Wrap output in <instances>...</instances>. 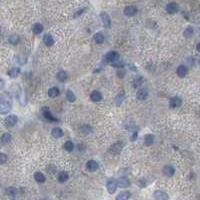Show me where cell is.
I'll use <instances>...</instances> for the list:
<instances>
[{
  "mask_svg": "<svg viewBox=\"0 0 200 200\" xmlns=\"http://www.w3.org/2000/svg\"><path fill=\"white\" fill-rule=\"evenodd\" d=\"M117 185L119 186V187H121V188H125V187H129V186H130V181L128 180L127 177H121V178L118 179Z\"/></svg>",
  "mask_w": 200,
  "mask_h": 200,
  "instance_id": "obj_15",
  "label": "cell"
},
{
  "mask_svg": "<svg viewBox=\"0 0 200 200\" xmlns=\"http://www.w3.org/2000/svg\"><path fill=\"white\" fill-rule=\"evenodd\" d=\"M98 167H99V165H98V163L95 160H89L86 163V168L90 172L96 171L98 169Z\"/></svg>",
  "mask_w": 200,
  "mask_h": 200,
  "instance_id": "obj_11",
  "label": "cell"
},
{
  "mask_svg": "<svg viewBox=\"0 0 200 200\" xmlns=\"http://www.w3.org/2000/svg\"><path fill=\"white\" fill-rule=\"evenodd\" d=\"M136 96H137V99L144 100L148 96V90L146 88H140L136 93Z\"/></svg>",
  "mask_w": 200,
  "mask_h": 200,
  "instance_id": "obj_14",
  "label": "cell"
},
{
  "mask_svg": "<svg viewBox=\"0 0 200 200\" xmlns=\"http://www.w3.org/2000/svg\"><path fill=\"white\" fill-rule=\"evenodd\" d=\"M56 78L60 81V82H64V81L67 79V73L65 71H63V70H61V71H59L57 73Z\"/></svg>",
  "mask_w": 200,
  "mask_h": 200,
  "instance_id": "obj_27",
  "label": "cell"
},
{
  "mask_svg": "<svg viewBox=\"0 0 200 200\" xmlns=\"http://www.w3.org/2000/svg\"><path fill=\"white\" fill-rule=\"evenodd\" d=\"M84 10H85L84 8H82L81 10H79V11H78V12H76V13L74 14V17H77V16H79V15H81V14L83 13V12H84Z\"/></svg>",
  "mask_w": 200,
  "mask_h": 200,
  "instance_id": "obj_43",
  "label": "cell"
},
{
  "mask_svg": "<svg viewBox=\"0 0 200 200\" xmlns=\"http://www.w3.org/2000/svg\"><path fill=\"white\" fill-rule=\"evenodd\" d=\"M43 41H44L45 45H47V46H52L53 43H54V40H53V37L51 36L50 34H45L44 37H43Z\"/></svg>",
  "mask_w": 200,
  "mask_h": 200,
  "instance_id": "obj_18",
  "label": "cell"
},
{
  "mask_svg": "<svg viewBox=\"0 0 200 200\" xmlns=\"http://www.w3.org/2000/svg\"><path fill=\"white\" fill-rule=\"evenodd\" d=\"M51 134H52V136L54 138H60V137H62V136H63V131H62L61 128L56 127V128H54L51 131Z\"/></svg>",
  "mask_w": 200,
  "mask_h": 200,
  "instance_id": "obj_19",
  "label": "cell"
},
{
  "mask_svg": "<svg viewBox=\"0 0 200 200\" xmlns=\"http://www.w3.org/2000/svg\"><path fill=\"white\" fill-rule=\"evenodd\" d=\"M169 104H170V107H172V108L179 107V106L182 104V100L180 97H178V96H174V97H172L170 101H169Z\"/></svg>",
  "mask_w": 200,
  "mask_h": 200,
  "instance_id": "obj_10",
  "label": "cell"
},
{
  "mask_svg": "<svg viewBox=\"0 0 200 200\" xmlns=\"http://www.w3.org/2000/svg\"><path fill=\"white\" fill-rule=\"evenodd\" d=\"M64 149L68 152H71L73 151V149H74V144H73L71 141H66L64 144Z\"/></svg>",
  "mask_w": 200,
  "mask_h": 200,
  "instance_id": "obj_34",
  "label": "cell"
},
{
  "mask_svg": "<svg viewBox=\"0 0 200 200\" xmlns=\"http://www.w3.org/2000/svg\"><path fill=\"white\" fill-rule=\"evenodd\" d=\"M193 33H194V30H193V28H192L191 26H188V27H187V28H186L185 30H184V33H183V35L186 37V38H189V37H191L192 35H193Z\"/></svg>",
  "mask_w": 200,
  "mask_h": 200,
  "instance_id": "obj_33",
  "label": "cell"
},
{
  "mask_svg": "<svg viewBox=\"0 0 200 200\" xmlns=\"http://www.w3.org/2000/svg\"><path fill=\"white\" fill-rule=\"evenodd\" d=\"M154 142V135L152 134H147L145 136V139H144V143L145 145H152Z\"/></svg>",
  "mask_w": 200,
  "mask_h": 200,
  "instance_id": "obj_28",
  "label": "cell"
},
{
  "mask_svg": "<svg viewBox=\"0 0 200 200\" xmlns=\"http://www.w3.org/2000/svg\"><path fill=\"white\" fill-rule=\"evenodd\" d=\"M123 100H124V92L122 91V92H120L119 94L116 95V97H115V104L116 105H120L121 103L123 102Z\"/></svg>",
  "mask_w": 200,
  "mask_h": 200,
  "instance_id": "obj_29",
  "label": "cell"
},
{
  "mask_svg": "<svg viewBox=\"0 0 200 200\" xmlns=\"http://www.w3.org/2000/svg\"><path fill=\"white\" fill-rule=\"evenodd\" d=\"M43 116H44L45 119L51 121V122H53V121H58V120L56 119V118L53 117V116L51 115V113H50L48 110H46V111H44V112H43Z\"/></svg>",
  "mask_w": 200,
  "mask_h": 200,
  "instance_id": "obj_31",
  "label": "cell"
},
{
  "mask_svg": "<svg viewBox=\"0 0 200 200\" xmlns=\"http://www.w3.org/2000/svg\"><path fill=\"white\" fill-rule=\"evenodd\" d=\"M17 121H18V118H17L16 115H9L7 116L6 118H5V125L8 126V127H12V126H14L15 124L17 123Z\"/></svg>",
  "mask_w": 200,
  "mask_h": 200,
  "instance_id": "obj_5",
  "label": "cell"
},
{
  "mask_svg": "<svg viewBox=\"0 0 200 200\" xmlns=\"http://www.w3.org/2000/svg\"><path fill=\"white\" fill-rule=\"evenodd\" d=\"M196 48H197V51H198V52H200V42L198 43V44H197Z\"/></svg>",
  "mask_w": 200,
  "mask_h": 200,
  "instance_id": "obj_44",
  "label": "cell"
},
{
  "mask_svg": "<svg viewBox=\"0 0 200 200\" xmlns=\"http://www.w3.org/2000/svg\"><path fill=\"white\" fill-rule=\"evenodd\" d=\"M66 97H67V100L69 101V102H74V101L76 100V96H75V94L72 92L71 90H67Z\"/></svg>",
  "mask_w": 200,
  "mask_h": 200,
  "instance_id": "obj_30",
  "label": "cell"
},
{
  "mask_svg": "<svg viewBox=\"0 0 200 200\" xmlns=\"http://www.w3.org/2000/svg\"><path fill=\"white\" fill-rule=\"evenodd\" d=\"M11 134L9 133H4L3 135L1 136V143L3 144V145H5V144L9 143L10 141H11Z\"/></svg>",
  "mask_w": 200,
  "mask_h": 200,
  "instance_id": "obj_26",
  "label": "cell"
},
{
  "mask_svg": "<svg viewBox=\"0 0 200 200\" xmlns=\"http://www.w3.org/2000/svg\"><path fill=\"white\" fill-rule=\"evenodd\" d=\"M136 13H137V8H136V6H133V5L126 6L125 9H124V14L128 17L133 16V15H135Z\"/></svg>",
  "mask_w": 200,
  "mask_h": 200,
  "instance_id": "obj_8",
  "label": "cell"
},
{
  "mask_svg": "<svg viewBox=\"0 0 200 200\" xmlns=\"http://www.w3.org/2000/svg\"><path fill=\"white\" fill-rule=\"evenodd\" d=\"M122 148H123V142H122V141H118V142L114 143L112 146H111L110 149H109V151L112 154L116 155V154H119L121 152Z\"/></svg>",
  "mask_w": 200,
  "mask_h": 200,
  "instance_id": "obj_3",
  "label": "cell"
},
{
  "mask_svg": "<svg viewBox=\"0 0 200 200\" xmlns=\"http://www.w3.org/2000/svg\"><path fill=\"white\" fill-rule=\"evenodd\" d=\"M153 197L155 200H168L169 196L166 192H163L161 190H156L153 193Z\"/></svg>",
  "mask_w": 200,
  "mask_h": 200,
  "instance_id": "obj_6",
  "label": "cell"
},
{
  "mask_svg": "<svg viewBox=\"0 0 200 200\" xmlns=\"http://www.w3.org/2000/svg\"><path fill=\"white\" fill-rule=\"evenodd\" d=\"M118 59H119V54H118L116 51H110L108 52L107 54L105 55V60L107 62H110V63H115L118 61Z\"/></svg>",
  "mask_w": 200,
  "mask_h": 200,
  "instance_id": "obj_2",
  "label": "cell"
},
{
  "mask_svg": "<svg viewBox=\"0 0 200 200\" xmlns=\"http://www.w3.org/2000/svg\"><path fill=\"white\" fill-rule=\"evenodd\" d=\"M90 97L91 99H92L93 101H95V102H98V101H100L101 99H102V95H101V93L99 92V91H92L90 94Z\"/></svg>",
  "mask_w": 200,
  "mask_h": 200,
  "instance_id": "obj_16",
  "label": "cell"
},
{
  "mask_svg": "<svg viewBox=\"0 0 200 200\" xmlns=\"http://www.w3.org/2000/svg\"><path fill=\"white\" fill-rule=\"evenodd\" d=\"M59 93H60V91L57 87H52V88H50L49 91H48V95H49L51 98L57 97V96L59 95Z\"/></svg>",
  "mask_w": 200,
  "mask_h": 200,
  "instance_id": "obj_23",
  "label": "cell"
},
{
  "mask_svg": "<svg viewBox=\"0 0 200 200\" xmlns=\"http://www.w3.org/2000/svg\"><path fill=\"white\" fill-rule=\"evenodd\" d=\"M81 131L84 134H89L92 132V127H91L90 125H83L82 127H81Z\"/></svg>",
  "mask_w": 200,
  "mask_h": 200,
  "instance_id": "obj_36",
  "label": "cell"
},
{
  "mask_svg": "<svg viewBox=\"0 0 200 200\" xmlns=\"http://www.w3.org/2000/svg\"><path fill=\"white\" fill-rule=\"evenodd\" d=\"M17 189L14 188V187H8V188L6 189V194L9 196H15L17 194Z\"/></svg>",
  "mask_w": 200,
  "mask_h": 200,
  "instance_id": "obj_35",
  "label": "cell"
},
{
  "mask_svg": "<svg viewBox=\"0 0 200 200\" xmlns=\"http://www.w3.org/2000/svg\"><path fill=\"white\" fill-rule=\"evenodd\" d=\"M137 183H138V186L139 187H142V188L146 186V181L144 180V179H142V180H139Z\"/></svg>",
  "mask_w": 200,
  "mask_h": 200,
  "instance_id": "obj_40",
  "label": "cell"
},
{
  "mask_svg": "<svg viewBox=\"0 0 200 200\" xmlns=\"http://www.w3.org/2000/svg\"><path fill=\"white\" fill-rule=\"evenodd\" d=\"M178 10H179V6H178V4L175 3V2H170V3H168L166 5V11L170 14L176 13Z\"/></svg>",
  "mask_w": 200,
  "mask_h": 200,
  "instance_id": "obj_7",
  "label": "cell"
},
{
  "mask_svg": "<svg viewBox=\"0 0 200 200\" xmlns=\"http://www.w3.org/2000/svg\"><path fill=\"white\" fill-rule=\"evenodd\" d=\"M199 113H200V111H199Z\"/></svg>",
  "mask_w": 200,
  "mask_h": 200,
  "instance_id": "obj_45",
  "label": "cell"
},
{
  "mask_svg": "<svg viewBox=\"0 0 200 200\" xmlns=\"http://www.w3.org/2000/svg\"><path fill=\"white\" fill-rule=\"evenodd\" d=\"M100 17H101V20H102L103 24H104V26L106 28H109L111 26V20H110L109 15L106 13V12H102V13L100 14Z\"/></svg>",
  "mask_w": 200,
  "mask_h": 200,
  "instance_id": "obj_9",
  "label": "cell"
},
{
  "mask_svg": "<svg viewBox=\"0 0 200 200\" xmlns=\"http://www.w3.org/2000/svg\"><path fill=\"white\" fill-rule=\"evenodd\" d=\"M106 188H107V191L109 192L110 194L115 193L116 188H117V182H116L114 179H110V180L107 181V184H106Z\"/></svg>",
  "mask_w": 200,
  "mask_h": 200,
  "instance_id": "obj_4",
  "label": "cell"
},
{
  "mask_svg": "<svg viewBox=\"0 0 200 200\" xmlns=\"http://www.w3.org/2000/svg\"><path fill=\"white\" fill-rule=\"evenodd\" d=\"M9 42L13 45H16L19 42V37L17 35H12V36L9 37Z\"/></svg>",
  "mask_w": 200,
  "mask_h": 200,
  "instance_id": "obj_37",
  "label": "cell"
},
{
  "mask_svg": "<svg viewBox=\"0 0 200 200\" xmlns=\"http://www.w3.org/2000/svg\"><path fill=\"white\" fill-rule=\"evenodd\" d=\"M176 72L179 77L183 78V77H185L187 75V73H188V68H187L185 65H180V66H178V68H177Z\"/></svg>",
  "mask_w": 200,
  "mask_h": 200,
  "instance_id": "obj_12",
  "label": "cell"
},
{
  "mask_svg": "<svg viewBox=\"0 0 200 200\" xmlns=\"http://www.w3.org/2000/svg\"><path fill=\"white\" fill-rule=\"evenodd\" d=\"M68 178H69V175H68V173L65 171H61L59 174H58V181H59L60 183L66 182L68 180Z\"/></svg>",
  "mask_w": 200,
  "mask_h": 200,
  "instance_id": "obj_17",
  "label": "cell"
},
{
  "mask_svg": "<svg viewBox=\"0 0 200 200\" xmlns=\"http://www.w3.org/2000/svg\"><path fill=\"white\" fill-rule=\"evenodd\" d=\"M11 110V104L6 100L0 101V114H7Z\"/></svg>",
  "mask_w": 200,
  "mask_h": 200,
  "instance_id": "obj_1",
  "label": "cell"
},
{
  "mask_svg": "<svg viewBox=\"0 0 200 200\" xmlns=\"http://www.w3.org/2000/svg\"><path fill=\"white\" fill-rule=\"evenodd\" d=\"M34 179L38 182V183H43V182H45V176H44V174L41 173V172H36V173L34 174Z\"/></svg>",
  "mask_w": 200,
  "mask_h": 200,
  "instance_id": "obj_25",
  "label": "cell"
},
{
  "mask_svg": "<svg viewBox=\"0 0 200 200\" xmlns=\"http://www.w3.org/2000/svg\"><path fill=\"white\" fill-rule=\"evenodd\" d=\"M7 160H8V157H7L6 154L4 153H0V164H5L7 162Z\"/></svg>",
  "mask_w": 200,
  "mask_h": 200,
  "instance_id": "obj_38",
  "label": "cell"
},
{
  "mask_svg": "<svg viewBox=\"0 0 200 200\" xmlns=\"http://www.w3.org/2000/svg\"><path fill=\"white\" fill-rule=\"evenodd\" d=\"M94 40L97 44H102V43L104 42V36L101 33H96L94 35Z\"/></svg>",
  "mask_w": 200,
  "mask_h": 200,
  "instance_id": "obj_32",
  "label": "cell"
},
{
  "mask_svg": "<svg viewBox=\"0 0 200 200\" xmlns=\"http://www.w3.org/2000/svg\"><path fill=\"white\" fill-rule=\"evenodd\" d=\"M20 74V69L17 67H14V68H11V69L8 71V75L11 78H16L18 77Z\"/></svg>",
  "mask_w": 200,
  "mask_h": 200,
  "instance_id": "obj_20",
  "label": "cell"
},
{
  "mask_svg": "<svg viewBox=\"0 0 200 200\" xmlns=\"http://www.w3.org/2000/svg\"><path fill=\"white\" fill-rule=\"evenodd\" d=\"M48 171H49V173H50V174L56 173V167L53 166V165H50V166H49V168H48Z\"/></svg>",
  "mask_w": 200,
  "mask_h": 200,
  "instance_id": "obj_39",
  "label": "cell"
},
{
  "mask_svg": "<svg viewBox=\"0 0 200 200\" xmlns=\"http://www.w3.org/2000/svg\"><path fill=\"white\" fill-rule=\"evenodd\" d=\"M174 173H175V169H174L173 166L171 165H166L165 167L163 168V174L167 177H171L174 175Z\"/></svg>",
  "mask_w": 200,
  "mask_h": 200,
  "instance_id": "obj_13",
  "label": "cell"
},
{
  "mask_svg": "<svg viewBox=\"0 0 200 200\" xmlns=\"http://www.w3.org/2000/svg\"><path fill=\"white\" fill-rule=\"evenodd\" d=\"M113 66H117V67H123L124 65H123V63L122 62H115V63H113Z\"/></svg>",
  "mask_w": 200,
  "mask_h": 200,
  "instance_id": "obj_42",
  "label": "cell"
},
{
  "mask_svg": "<svg viewBox=\"0 0 200 200\" xmlns=\"http://www.w3.org/2000/svg\"><path fill=\"white\" fill-rule=\"evenodd\" d=\"M137 136H138V132H134L133 134H132V136H131V138H130V140L132 141H135L136 139H137Z\"/></svg>",
  "mask_w": 200,
  "mask_h": 200,
  "instance_id": "obj_41",
  "label": "cell"
},
{
  "mask_svg": "<svg viewBox=\"0 0 200 200\" xmlns=\"http://www.w3.org/2000/svg\"><path fill=\"white\" fill-rule=\"evenodd\" d=\"M143 82H144V77L137 76V77L134 78V80H133V86L136 88H138L143 84Z\"/></svg>",
  "mask_w": 200,
  "mask_h": 200,
  "instance_id": "obj_22",
  "label": "cell"
},
{
  "mask_svg": "<svg viewBox=\"0 0 200 200\" xmlns=\"http://www.w3.org/2000/svg\"><path fill=\"white\" fill-rule=\"evenodd\" d=\"M130 196H131V193L129 191H123L116 197V200H128L130 198Z\"/></svg>",
  "mask_w": 200,
  "mask_h": 200,
  "instance_id": "obj_21",
  "label": "cell"
},
{
  "mask_svg": "<svg viewBox=\"0 0 200 200\" xmlns=\"http://www.w3.org/2000/svg\"><path fill=\"white\" fill-rule=\"evenodd\" d=\"M32 31H33L34 34H40L43 31V26L42 24L40 23H35L33 26H32Z\"/></svg>",
  "mask_w": 200,
  "mask_h": 200,
  "instance_id": "obj_24",
  "label": "cell"
}]
</instances>
